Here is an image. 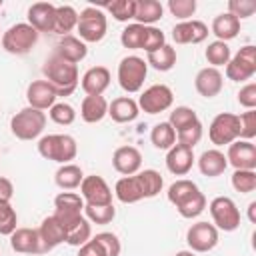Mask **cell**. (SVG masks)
<instances>
[{"label": "cell", "mask_w": 256, "mask_h": 256, "mask_svg": "<svg viewBox=\"0 0 256 256\" xmlns=\"http://www.w3.org/2000/svg\"><path fill=\"white\" fill-rule=\"evenodd\" d=\"M42 74H44V80L56 90L58 96H70L80 84L78 66L72 62H66L54 52L46 58L42 66Z\"/></svg>", "instance_id": "cell-1"}, {"label": "cell", "mask_w": 256, "mask_h": 256, "mask_svg": "<svg viewBox=\"0 0 256 256\" xmlns=\"http://www.w3.org/2000/svg\"><path fill=\"white\" fill-rule=\"evenodd\" d=\"M36 146L44 160L58 164H70V160H74L78 154V144L70 134H46L38 140Z\"/></svg>", "instance_id": "cell-2"}, {"label": "cell", "mask_w": 256, "mask_h": 256, "mask_svg": "<svg viewBox=\"0 0 256 256\" xmlns=\"http://www.w3.org/2000/svg\"><path fill=\"white\" fill-rule=\"evenodd\" d=\"M46 128V114L36 108H22L10 118V130L18 140H36Z\"/></svg>", "instance_id": "cell-3"}, {"label": "cell", "mask_w": 256, "mask_h": 256, "mask_svg": "<svg viewBox=\"0 0 256 256\" xmlns=\"http://www.w3.org/2000/svg\"><path fill=\"white\" fill-rule=\"evenodd\" d=\"M78 36L84 44H94L100 42L106 32H108V18L102 12V8L96 6H86L78 14V24H76Z\"/></svg>", "instance_id": "cell-4"}, {"label": "cell", "mask_w": 256, "mask_h": 256, "mask_svg": "<svg viewBox=\"0 0 256 256\" xmlns=\"http://www.w3.org/2000/svg\"><path fill=\"white\" fill-rule=\"evenodd\" d=\"M148 76V64L144 58L130 54L124 56L118 64V84L124 92L128 94H136L142 90L144 80Z\"/></svg>", "instance_id": "cell-5"}, {"label": "cell", "mask_w": 256, "mask_h": 256, "mask_svg": "<svg viewBox=\"0 0 256 256\" xmlns=\"http://www.w3.org/2000/svg\"><path fill=\"white\" fill-rule=\"evenodd\" d=\"M38 36L40 34L28 22H16L6 32H2V48L8 54L24 56L36 46Z\"/></svg>", "instance_id": "cell-6"}, {"label": "cell", "mask_w": 256, "mask_h": 256, "mask_svg": "<svg viewBox=\"0 0 256 256\" xmlns=\"http://www.w3.org/2000/svg\"><path fill=\"white\" fill-rule=\"evenodd\" d=\"M60 226L66 232V244L80 248L82 244H86L92 238V224L88 222V218L82 212H62V210H54L52 214Z\"/></svg>", "instance_id": "cell-7"}, {"label": "cell", "mask_w": 256, "mask_h": 256, "mask_svg": "<svg viewBox=\"0 0 256 256\" xmlns=\"http://www.w3.org/2000/svg\"><path fill=\"white\" fill-rule=\"evenodd\" d=\"M210 216H212V224L216 226V230H224V232H234L240 228V210L236 206V202L230 196H216L210 200L208 204Z\"/></svg>", "instance_id": "cell-8"}, {"label": "cell", "mask_w": 256, "mask_h": 256, "mask_svg": "<svg viewBox=\"0 0 256 256\" xmlns=\"http://www.w3.org/2000/svg\"><path fill=\"white\" fill-rule=\"evenodd\" d=\"M256 74V46H242L226 64V78L232 82H246Z\"/></svg>", "instance_id": "cell-9"}, {"label": "cell", "mask_w": 256, "mask_h": 256, "mask_svg": "<svg viewBox=\"0 0 256 256\" xmlns=\"http://www.w3.org/2000/svg\"><path fill=\"white\" fill-rule=\"evenodd\" d=\"M172 104H174V92L166 84H152L138 98V108L146 114L166 112L168 108H172Z\"/></svg>", "instance_id": "cell-10"}, {"label": "cell", "mask_w": 256, "mask_h": 256, "mask_svg": "<svg viewBox=\"0 0 256 256\" xmlns=\"http://www.w3.org/2000/svg\"><path fill=\"white\" fill-rule=\"evenodd\" d=\"M208 138L214 146H228L238 140V116L232 112H220L208 126Z\"/></svg>", "instance_id": "cell-11"}, {"label": "cell", "mask_w": 256, "mask_h": 256, "mask_svg": "<svg viewBox=\"0 0 256 256\" xmlns=\"http://www.w3.org/2000/svg\"><path fill=\"white\" fill-rule=\"evenodd\" d=\"M186 244L192 252H210L218 244V230L212 222H196L186 230Z\"/></svg>", "instance_id": "cell-12"}, {"label": "cell", "mask_w": 256, "mask_h": 256, "mask_svg": "<svg viewBox=\"0 0 256 256\" xmlns=\"http://www.w3.org/2000/svg\"><path fill=\"white\" fill-rule=\"evenodd\" d=\"M112 194H114L112 188L102 176L90 174V176H84V180L80 182V196L84 204H90V206L112 204Z\"/></svg>", "instance_id": "cell-13"}, {"label": "cell", "mask_w": 256, "mask_h": 256, "mask_svg": "<svg viewBox=\"0 0 256 256\" xmlns=\"http://www.w3.org/2000/svg\"><path fill=\"white\" fill-rule=\"evenodd\" d=\"M226 160L234 170H256V146L252 140H234L228 144Z\"/></svg>", "instance_id": "cell-14"}, {"label": "cell", "mask_w": 256, "mask_h": 256, "mask_svg": "<svg viewBox=\"0 0 256 256\" xmlns=\"http://www.w3.org/2000/svg\"><path fill=\"white\" fill-rule=\"evenodd\" d=\"M114 196L122 204H134V202H140V200L148 198L146 188H144V180H142L140 172H136L132 176H122L114 184Z\"/></svg>", "instance_id": "cell-15"}, {"label": "cell", "mask_w": 256, "mask_h": 256, "mask_svg": "<svg viewBox=\"0 0 256 256\" xmlns=\"http://www.w3.org/2000/svg\"><path fill=\"white\" fill-rule=\"evenodd\" d=\"M56 90L46 82V80H32L26 88V100H28V106L30 108H36V110H50L54 104H56Z\"/></svg>", "instance_id": "cell-16"}, {"label": "cell", "mask_w": 256, "mask_h": 256, "mask_svg": "<svg viewBox=\"0 0 256 256\" xmlns=\"http://www.w3.org/2000/svg\"><path fill=\"white\" fill-rule=\"evenodd\" d=\"M208 26L202 20H186L178 22L172 28V40L176 44H200L208 38Z\"/></svg>", "instance_id": "cell-17"}, {"label": "cell", "mask_w": 256, "mask_h": 256, "mask_svg": "<svg viewBox=\"0 0 256 256\" xmlns=\"http://www.w3.org/2000/svg\"><path fill=\"white\" fill-rule=\"evenodd\" d=\"M112 166L122 176H132L142 168V154L136 146H120L112 154Z\"/></svg>", "instance_id": "cell-18"}, {"label": "cell", "mask_w": 256, "mask_h": 256, "mask_svg": "<svg viewBox=\"0 0 256 256\" xmlns=\"http://www.w3.org/2000/svg\"><path fill=\"white\" fill-rule=\"evenodd\" d=\"M224 86V76L218 68L206 66L202 70H198L196 78H194V88L202 98H214L222 92Z\"/></svg>", "instance_id": "cell-19"}, {"label": "cell", "mask_w": 256, "mask_h": 256, "mask_svg": "<svg viewBox=\"0 0 256 256\" xmlns=\"http://www.w3.org/2000/svg\"><path fill=\"white\" fill-rule=\"evenodd\" d=\"M194 150L182 144H174L168 152H166V168L170 174L174 176H186L192 166H194Z\"/></svg>", "instance_id": "cell-20"}, {"label": "cell", "mask_w": 256, "mask_h": 256, "mask_svg": "<svg viewBox=\"0 0 256 256\" xmlns=\"http://www.w3.org/2000/svg\"><path fill=\"white\" fill-rule=\"evenodd\" d=\"M56 22V6L50 2H34L28 8V24L40 32H54Z\"/></svg>", "instance_id": "cell-21"}, {"label": "cell", "mask_w": 256, "mask_h": 256, "mask_svg": "<svg viewBox=\"0 0 256 256\" xmlns=\"http://www.w3.org/2000/svg\"><path fill=\"white\" fill-rule=\"evenodd\" d=\"M110 70L106 66H92L88 68L80 78V88L86 92V96H102L104 90L110 86Z\"/></svg>", "instance_id": "cell-22"}, {"label": "cell", "mask_w": 256, "mask_h": 256, "mask_svg": "<svg viewBox=\"0 0 256 256\" xmlns=\"http://www.w3.org/2000/svg\"><path fill=\"white\" fill-rule=\"evenodd\" d=\"M36 230H38V238H40V244H42V254L50 252L56 246L66 242V232H64V228L60 226V222L52 214L46 216Z\"/></svg>", "instance_id": "cell-23"}, {"label": "cell", "mask_w": 256, "mask_h": 256, "mask_svg": "<svg viewBox=\"0 0 256 256\" xmlns=\"http://www.w3.org/2000/svg\"><path fill=\"white\" fill-rule=\"evenodd\" d=\"M10 248L18 254H42V244L36 228H16L10 234Z\"/></svg>", "instance_id": "cell-24"}, {"label": "cell", "mask_w": 256, "mask_h": 256, "mask_svg": "<svg viewBox=\"0 0 256 256\" xmlns=\"http://www.w3.org/2000/svg\"><path fill=\"white\" fill-rule=\"evenodd\" d=\"M198 170L202 176H208V178H216V176H222L224 170L228 168V160H226V154L218 148H210V150H204L200 156H198Z\"/></svg>", "instance_id": "cell-25"}, {"label": "cell", "mask_w": 256, "mask_h": 256, "mask_svg": "<svg viewBox=\"0 0 256 256\" xmlns=\"http://www.w3.org/2000/svg\"><path fill=\"white\" fill-rule=\"evenodd\" d=\"M138 114H140L138 102L130 96H120V98H114L112 102H108V116L118 124L134 122L138 118Z\"/></svg>", "instance_id": "cell-26"}, {"label": "cell", "mask_w": 256, "mask_h": 256, "mask_svg": "<svg viewBox=\"0 0 256 256\" xmlns=\"http://www.w3.org/2000/svg\"><path fill=\"white\" fill-rule=\"evenodd\" d=\"M54 54H58L60 58H64L66 62H72V64H78L80 60L86 58L88 54V46L78 38V36H62L54 48Z\"/></svg>", "instance_id": "cell-27"}, {"label": "cell", "mask_w": 256, "mask_h": 256, "mask_svg": "<svg viewBox=\"0 0 256 256\" xmlns=\"http://www.w3.org/2000/svg\"><path fill=\"white\" fill-rule=\"evenodd\" d=\"M108 116V100L104 96H84L80 104V118L86 124H96Z\"/></svg>", "instance_id": "cell-28"}, {"label": "cell", "mask_w": 256, "mask_h": 256, "mask_svg": "<svg viewBox=\"0 0 256 256\" xmlns=\"http://www.w3.org/2000/svg\"><path fill=\"white\" fill-rule=\"evenodd\" d=\"M210 32L216 36V40L228 44V40H232V38L238 36V32H240V20L234 18L232 14H228V12H222V14H218L212 20Z\"/></svg>", "instance_id": "cell-29"}, {"label": "cell", "mask_w": 256, "mask_h": 256, "mask_svg": "<svg viewBox=\"0 0 256 256\" xmlns=\"http://www.w3.org/2000/svg\"><path fill=\"white\" fill-rule=\"evenodd\" d=\"M164 16V6L158 0H136L134 20L142 26H154Z\"/></svg>", "instance_id": "cell-30"}, {"label": "cell", "mask_w": 256, "mask_h": 256, "mask_svg": "<svg viewBox=\"0 0 256 256\" xmlns=\"http://www.w3.org/2000/svg\"><path fill=\"white\" fill-rule=\"evenodd\" d=\"M84 180V172L78 164H60V168L54 174V182L62 190H76L80 188V182Z\"/></svg>", "instance_id": "cell-31"}, {"label": "cell", "mask_w": 256, "mask_h": 256, "mask_svg": "<svg viewBox=\"0 0 256 256\" xmlns=\"http://www.w3.org/2000/svg\"><path fill=\"white\" fill-rule=\"evenodd\" d=\"M78 24V12L74 6L70 4H62V6H56V22H54V34H58L60 38L62 36H68Z\"/></svg>", "instance_id": "cell-32"}, {"label": "cell", "mask_w": 256, "mask_h": 256, "mask_svg": "<svg viewBox=\"0 0 256 256\" xmlns=\"http://www.w3.org/2000/svg\"><path fill=\"white\" fill-rule=\"evenodd\" d=\"M146 64L158 72H168L176 64V50L170 44H164L162 48H158L146 56Z\"/></svg>", "instance_id": "cell-33"}, {"label": "cell", "mask_w": 256, "mask_h": 256, "mask_svg": "<svg viewBox=\"0 0 256 256\" xmlns=\"http://www.w3.org/2000/svg\"><path fill=\"white\" fill-rule=\"evenodd\" d=\"M150 142L158 150H170L176 144V132L168 122H158L150 130Z\"/></svg>", "instance_id": "cell-34"}, {"label": "cell", "mask_w": 256, "mask_h": 256, "mask_svg": "<svg viewBox=\"0 0 256 256\" xmlns=\"http://www.w3.org/2000/svg\"><path fill=\"white\" fill-rule=\"evenodd\" d=\"M204 56H206V62L212 66V68H220V66H226L228 60L232 58V52H230V46L226 42H220V40H214L206 46L204 50Z\"/></svg>", "instance_id": "cell-35"}, {"label": "cell", "mask_w": 256, "mask_h": 256, "mask_svg": "<svg viewBox=\"0 0 256 256\" xmlns=\"http://www.w3.org/2000/svg\"><path fill=\"white\" fill-rule=\"evenodd\" d=\"M198 190H200V188H198L192 180L180 178V180H176V182H172V184L168 186L166 196H168V202H170L172 206H178L182 200H186L188 196H192V194L198 192Z\"/></svg>", "instance_id": "cell-36"}, {"label": "cell", "mask_w": 256, "mask_h": 256, "mask_svg": "<svg viewBox=\"0 0 256 256\" xmlns=\"http://www.w3.org/2000/svg\"><path fill=\"white\" fill-rule=\"evenodd\" d=\"M176 210H178V214L182 216V218H196V216H200L202 212H204V208H206V196L198 190V192H194L192 196H188L186 200H182L178 206H174Z\"/></svg>", "instance_id": "cell-37"}, {"label": "cell", "mask_w": 256, "mask_h": 256, "mask_svg": "<svg viewBox=\"0 0 256 256\" xmlns=\"http://www.w3.org/2000/svg\"><path fill=\"white\" fill-rule=\"evenodd\" d=\"M82 214L88 218L90 224H110L116 216V208L114 204H98V206L84 204Z\"/></svg>", "instance_id": "cell-38"}, {"label": "cell", "mask_w": 256, "mask_h": 256, "mask_svg": "<svg viewBox=\"0 0 256 256\" xmlns=\"http://www.w3.org/2000/svg\"><path fill=\"white\" fill-rule=\"evenodd\" d=\"M106 10L112 14L116 22H128L134 18L136 12V0H114L106 4Z\"/></svg>", "instance_id": "cell-39"}, {"label": "cell", "mask_w": 256, "mask_h": 256, "mask_svg": "<svg viewBox=\"0 0 256 256\" xmlns=\"http://www.w3.org/2000/svg\"><path fill=\"white\" fill-rule=\"evenodd\" d=\"M202 134H204L202 122H200V120H196V122H192V124H188V126H184L182 130H178V132H176V142L194 150V146L202 140Z\"/></svg>", "instance_id": "cell-40"}, {"label": "cell", "mask_w": 256, "mask_h": 256, "mask_svg": "<svg viewBox=\"0 0 256 256\" xmlns=\"http://www.w3.org/2000/svg\"><path fill=\"white\" fill-rule=\"evenodd\" d=\"M230 182L236 192L250 194L256 190V170H234Z\"/></svg>", "instance_id": "cell-41"}, {"label": "cell", "mask_w": 256, "mask_h": 256, "mask_svg": "<svg viewBox=\"0 0 256 256\" xmlns=\"http://www.w3.org/2000/svg\"><path fill=\"white\" fill-rule=\"evenodd\" d=\"M144 38V26L142 24H126V28L120 34V44L128 50H140Z\"/></svg>", "instance_id": "cell-42"}, {"label": "cell", "mask_w": 256, "mask_h": 256, "mask_svg": "<svg viewBox=\"0 0 256 256\" xmlns=\"http://www.w3.org/2000/svg\"><path fill=\"white\" fill-rule=\"evenodd\" d=\"M196 120H198V114L190 106H176V108H172V112L168 116V124L174 128V132L182 130L184 126H188Z\"/></svg>", "instance_id": "cell-43"}, {"label": "cell", "mask_w": 256, "mask_h": 256, "mask_svg": "<svg viewBox=\"0 0 256 256\" xmlns=\"http://www.w3.org/2000/svg\"><path fill=\"white\" fill-rule=\"evenodd\" d=\"M54 208L62 210V212H82L84 210V200H82L80 194L66 190V192H60L54 198Z\"/></svg>", "instance_id": "cell-44"}, {"label": "cell", "mask_w": 256, "mask_h": 256, "mask_svg": "<svg viewBox=\"0 0 256 256\" xmlns=\"http://www.w3.org/2000/svg\"><path fill=\"white\" fill-rule=\"evenodd\" d=\"M18 214L8 200H0V236H10L18 226Z\"/></svg>", "instance_id": "cell-45"}, {"label": "cell", "mask_w": 256, "mask_h": 256, "mask_svg": "<svg viewBox=\"0 0 256 256\" xmlns=\"http://www.w3.org/2000/svg\"><path fill=\"white\" fill-rule=\"evenodd\" d=\"M48 116L54 124L58 126H70L74 120H76V110L74 106H70L68 102H56L50 110H48Z\"/></svg>", "instance_id": "cell-46"}, {"label": "cell", "mask_w": 256, "mask_h": 256, "mask_svg": "<svg viewBox=\"0 0 256 256\" xmlns=\"http://www.w3.org/2000/svg\"><path fill=\"white\" fill-rule=\"evenodd\" d=\"M92 240L100 246L104 256H120L122 252V244L114 232H98L96 236H92Z\"/></svg>", "instance_id": "cell-47"}, {"label": "cell", "mask_w": 256, "mask_h": 256, "mask_svg": "<svg viewBox=\"0 0 256 256\" xmlns=\"http://www.w3.org/2000/svg\"><path fill=\"white\" fill-rule=\"evenodd\" d=\"M164 44H166V36H164V32L160 28H156V26H144V38H142V48L140 50H144L146 54H150V52L162 48Z\"/></svg>", "instance_id": "cell-48"}, {"label": "cell", "mask_w": 256, "mask_h": 256, "mask_svg": "<svg viewBox=\"0 0 256 256\" xmlns=\"http://www.w3.org/2000/svg\"><path fill=\"white\" fill-rule=\"evenodd\" d=\"M256 136V110H246L238 116V140H252Z\"/></svg>", "instance_id": "cell-49"}, {"label": "cell", "mask_w": 256, "mask_h": 256, "mask_svg": "<svg viewBox=\"0 0 256 256\" xmlns=\"http://www.w3.org/2000/svg\"><path fill=\"white\" fill-rule=\"evenodd\" d=\"M168 10L180 22H186L196 12V0H168Z\"/></svg>", "instance_id": "cell-50"}, {"label": "cell", "mask_w": 256, "mask_h": 256, "mask_svg": "<svg viewBox=\"0 0 256 256\" xmlns=\"http://www.w3.org/2000/svg\"><path fill=\"white\" fill-rule=\"evenodd\" d=\"M254 12H256V2L254 0H230L228 2V14H232L238 20L250 18Z\"/></svg>", "instance_id": "cell-51"}, {"label": "cell", "mask_w": 256, "mask_h": 256, "mask_svg": "<svg viewBox=\"0 0 256 256\" xmlns=\"http://www.w3.org/2000/svg\"><path fill=\"white\" fill-rule=\"evenodd\" d=\"M238 104L246 110H254L256 108V84L254 82H248L240 88L238 92Z\"/></svg>", "instance_id": "cell-52"}, {"label": "cell", "mask_w": 256, "mask_h": 256, "mask_svg": "<svg viewBox=\"0 0 256 256\" xmlns=\"http://www.w3.org/2000/svg\"><path fill=\"white\" fill-rule=\"evenodd\" d=\"M76 256H104V252L100 250V246L90 238L86 244H82L80 248H78V254Z\"/></svg>", "instance_id": "cell-53"}, {"label": "cell", "mask_w": 256, "mask_h": 256, "mask_svg": "<svg viewBox=\"0 0 256 256\" xmlns=\"http://www.w3.org/2000/svg\"><path fill=\"white\" fill-rule=\"evenodd\" d=\"M12 194H14V184H12V180H8L6 176H0V200H8V202H10Z\"/></svg>", "instance_id": "cell-54"}, {"label": "cell", "mask_w": 256, "mask_h": 256, "mask_svg": "<svg viewBox=\"0 0 256 256\" xmlns=\"http://www.w3.org/2000/svg\"><path fill=\"white\" fill-rule=\"evenodd\" d=\"M248 220L250 222H256V202H250L248 204Z\"/></svg>", "instance_id": "cell-55"}, {"label": "cell", "mask_w": 256, "mask_h": 256, "mask_svg": "<svg viewBox=\"0 0 256 256\" xmlns=\"http://www.w3.org/2000/svg\"><path fill=\"white\" fill-rule=\"evenodd\" d=\"M174 256H196V252H192V250H180Z\"/></svg>", "instance_id": "cell-56"}, {"label": "cell", "mask_w": 256, "mask_h": 256, "mask_svg": "<svg viewBox=\"0 0 256 256\" xmlns=\"http://www.w3.org/2000/svg\"><path fill=\"white\" fill-rule=\"evenodd\" d=\"M2 4H4V2H2V0H0V8H2Z\"/></svg>", "instance_id": "cell-57"}, {"label": "cell", "mask_w": 256, "mask_h": 256, "mask_svg": "<svg viewBox=\"0 0 256 256\" xmlns=\"http://www.w3.org/2000/svg\"><path fill=\"white\" fill-rule=\"evenodd\" d=\"M0 32H2V30H0Z\"/></svg>", "instance_id": "cell-58"}]
</instances>
